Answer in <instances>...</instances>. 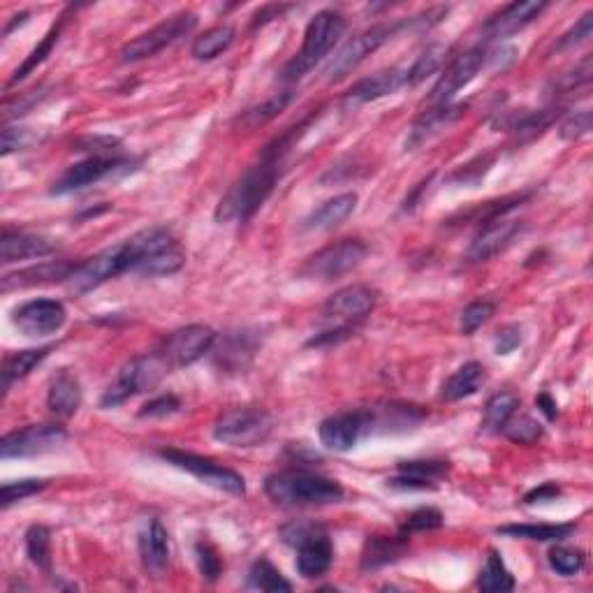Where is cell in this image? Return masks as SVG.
<instances>
[{
    "instance_id": "obj_1",
    "label": "cell",
    "mask_w": 593,
    "mask_h": 593,
    "mask_svg": "<svg viewBox=\"0 0 593 593\" xmlns=\"http://www.w3.org/2000/svg\"><path fill=\"white\" fill-rule=\"evenodd\" d=\"M172 246H177V239L172 237L170 230L149 228L137 232L130 239L121 241V244L109 246L98 255H93L91 260L79 262L77 272L68 281V290L75 297L89 295V292L98 290L100 285H105L116 276L137 272L146 260L156 258L158 253H163Z\"/></svg>"
},
{
    "instance_id": "obj_2",
    "label": "cell",
    "mask_w": 593,
    "mask_h": 593,
    "mask_svg": "<svg viewBox=\"0 0 593 593\" xmlns=\"http://www.w3.org/2000/svg\"><path fill=\"white\" fill-rule=\"evenodd\" d=\"M304 128V123L290 128L288 133L274 139L262 153L260 160L255 165L241 174V177L232 183L228 193L216 207V221L218 223H246L258 214L262 204L269 200V195L274 193L278 179H281V167L285 160V153L290 151V146L299 137V130Z\"/></svg>"
},
{
    "instance_id": "obj_3",
    "label": "cell",
    "mask_w": 593,
    "mask_h": 593,
    "mask_svg": "<svg viewBox=\"0 0 593 593\" xmlns=\"http://www.w3.org/2000/svg\"><path fill=\"white\" fill-rule=\"evenodd\" d=\"M265 494L285 508H306V505H332L343 501V487L325 475L309 471H283L265 480Z\"/></svg>"
},
{
    "instance_id": "obj_4",
    "label": "cell",
    "mask_w": 593,
    "mask_h": 593,
    "mask_svg": "<svg viewBox=\"0 0 593 593\" xmlns=\"http://www.w3.org/2000/svg\"><path fill=\"white\" fill-rule=\"evenodd\" d=\"M346 33V19L334 10H322L309 21L304 33V45L295 58L285 65L281 77L285 82H297L306 72H311L336 47L341 35Z\"/></svg>"
},
{
    "instance_id": "obj_5",
    "label": "cell",
    "mask_w": 593,
    "mask_h": 593,
    "mask_svg": "<svg viewBox=\"0 0 593 593\" xmlns=\"http://www.w3.org/2000/svg\"><path fill=\"white\" fill-rule=\"evenodd\" d=\"M174 371L167 360L163 357L160 350L156 353H146V355H137L133 360H128L121 366L119 376L112 385L107 387V392L102 394L100 406L102 408H114L126 404L128 399L137 397V394L151 392L153 387H158L163 383V378L167 373Z\"/></svg>"
},
{
    "instance_id": "obj_6",
    "label": "cell",
    "mask_w": 593,
    "mask_h": 593,
    "mask_svg": "<svg viewBox=\"0 0 593 593\" xmlns=\"http://www.w3.org/2000/svg\"><path fill=\"white\" fill-rule=\"evenodd\" d=\"M283 543L297 549V570L306 580H316L332 568L334 545L327 531L311 522H292L281 529Z\"/></svg>"
},
{
    "instance_id": "obj_7",
    "label": "cell",
    "mask_w": 593,
    "mask_h": 593,
    "mask_svg": "<svg viewBox=\"0 0 593 593\" xmlns=\"http://www.w3.org/2000/svg\"><path fill=\"white\" fill-rule=\"evenodd\" d=\"M274 417L265 408L239 406L218 415L214 438L230 448H258L272 436Z\"/></svg>"
},
{
    "instance_id": "obj_8",
    "label": "cell",
    "mask_w": 593,
    "mask_h": 593,
    "mask_svg": "<svg viewBox=\"0 0 593 593\" xmlns=\"http://www.w3.org/2000/svg\"><path fill=\"white\" fill-rule=\"evenodd\" d=\"M406 31V19L404 21H385V24H376L371 28H366L360 35L350 38L346 45L339 49L332 61H329L325 75L329 82H339L346 75H350L357 65L364 63L373 51H378L383 45H387L394 35Z\"/></svg>"
},
{
    "instance_id": "obj_9",
    "label": "cell",
    "mask_w": 593,
    "mask_h": 593,
    "mask_svg": "<svg viewBox=\"0 0 593 593\" xmlns=\"http://www.w3.org/2000/svg\"><path fill=\"white\" fill-rule=\"evenodd\" d=\"M369 255V246L360 239H341L336 244H329L320 248L318 253H313L309 260L304 262L302 276L313 278V281H334L353 272L364 262Z\"/></svg>"
},
{
    "instance_id": "obj_10",
    "label": "cell",
    "mask_w": 593,
    "mask_h": 593,
    "mask_svg": "<svg viewBox=\"0 0 593 593\" xmlns=\"http://www.w3.org/2000/svg\"><path fill=\"white\" fill-rule=\"evenodd\" d=\"M160 459H165L167 464L181 468L190 475H195L197 480L204 482V485L218 489V492L232 494V496H244L246 494V482L237 471L232 468L218 464V461L193 455V452H183L177 448H167L158 452Z\"/></svg>"
},
{
    "instance_id": "obj_11",
    "label": "cell",
    "mask_w": 593,
    "mask_h": 593,
    "mask_svg": "<svg viewBox=\"0 0 593 593\" xmlns=\"http://www.w3.org/2000/svg\"><path fill=\"white\" fill-rule=\"evenodd\" d=\"M197 26V17L193 12H179L160 21L158 26L149 28V31L137 35L135 40H130L126 47L121 49V61L123 63H137L144 61V58L156 56L158 51L165 47L174 45V42L186 38V35Z\"/></svg>"
},
{
    "instance_id": "obj_12",
    "label": "cell",
    "mask_w": 593,
    "mask_h": 593,
    "mask_svg": "<svg viewBox=\"0 0 593 593\" xmlns=\"http://www.w3.org/2000/svg\"><path fill=\"white\" fill-rule=\"evenodd\" d=\"M68 441V431L61 424H31V427L10 431L0 441V457L26 459L47 455Z\"/></svg>"
},
{
    "instance_id": "obj_13",
    "label": "cell",
    "mask_w": 593,
    "mask_h": 593,
    "mask_svg": "<svg viewBox=\"0 0 593 593\" xmlns=\"http://www.w3.org/2000/svg\"><path fill=\"white\" fill-rule=\"evenodd\" d=\"M378 292L369 285H348V288L336 290L322 306V322H332L334 327H353L362 322L369 313L376 309Z\"/></svg>"
},
{
    "instance_id": "obj_14",
    "label": "cell",
    "mask_w": 593,
    "mask_h": 593,
    "mask_svg": "<svg viewBox=\"0 0 593 593\" xmlns=\"http://www.w3.org/2000/svg\"><path fill=\"white\" fill-rule=\"evenodd\" d=\"M487 61H489V54L485 47H473L468 49L466 54L457 56L455 61L443 70V75L438 77L434 89H431V95H429L431 105L434 107L450 105L452 98H455L461 89H466V86L478 77V72L485 68Z\"/></svg>"
},
{
    "instance_id": "obj_15",
    "label": "cell",
    "mask_w": 593,
    "mask_h": 593,
    "mask_svg": "<svg viewBox=\"0 0 593 593\" xmlns=\"http://www.w3.org/2000/svg\"><path fill=\"white\" fill-rule=\"evenodd\" d=\"M216 332L207 325H188L172 332L160 346V353L167 360L172 369L190 366L214 348Z\"/></svg>"
},
{
    "instance_id": "obj_16",
    "label": "cell",
    "mask_w": 593,
    "mask_h": 593,
    "mask_svg": "<svg viewBox=\"0 0 593 593\" xmlns=\"http://www.w3.org/2000/svg\"><path fill=\"white\" fill-rule=\"evenodd\" d=\"M68 320L63 302L58 299H31L12 311V325L24 336H49Z\"/></svg>"
},
{
    "instance_id": "obj_17",
    "label": "cell",
    "mask_w": 593,
    "mask_h": 593,
    "mask_svg": "<svg viewBox=\"0 0 593 593\" xmlns=\"http://www.w3.org/2000/svg\"><path fill=\"white\" fill-rule=\"evenodd\" d=\"M133 170V163L126 158H102V156H91L82 160V163L72 165L68 172L61 174V179L54 183L51 193L54 195H70L77 193V190L89 188L93 183L102 179L112 177L116 172H128Z\"/></svg>"
},
{
    "instance_id": "obj_18",
    "label": "cell",
    "mask_w": 593,
    "mask_h": 593,
    "mask_svg": "<svg viewBox=\"0 0 593 593\" xmlns=\"http://www.w3.org/2000/svg\"><path fill=\"white\" fill-rule=\"evenodd\" d=\"M524 223L522 221H508L505 216L492 218V221L482 223L480 230L475 232V237L471 241L466 251V260L468 262H487L494 255H499L512 244V239L522 232Z\"/></svg>"
},
{
    "instance_id": "obj_19",
    "label": "cell",
    "mask_w": 593,
    "mask_h": 593,
    "mask_svg": "<svg viewBox=\"0 0 593 593\" xmlns=\"http://www.w3.org/2000/svg\"><path fill=\"white\" fill-rule=\"evenodd\" d=\"M366 436L369 434H397V431L415 429L427 411L411 404H378L373 408H364Z\"/></svg>"
},
{
    "instance_id": "obj_20",
    "label": "cell",
    "mask_w": 593,
    "mask_h": 593,
    "mask_svg": "<svg viewBox=\"0 0 593 593\" xmlns=\"http://www.w3.org/2000/svg\"><path fill=\"white\" fill-rule=\"evenodd\" d=\"M366 436V422L362 411H348L327 417L320 424V443L327 450L348 452Z\"/></svg>"
},
{
    "instance_id": "obj_21",
    "label": "cell",
    "mask_w": 593,
    "mask_h": 593,
    "mask_svg": "<svg viewBox=\"0 0 593 593\" xmlns=\"http://www.w3.org/2000/svg\"><path fill=\"white\" fill-rule=\"evenodd\" d=\"M79 262H68V260H51V262H40V265L19 269L14 274L3 276V290H24V288H35V285H49V283H61L70 281V276L77 272Z\"/></svg>"
},
{
    "instance_id": "obj_22",
    "label": "cell",
    "mask_w": 593,
    "mask_h": 593,
    "mask_svg": "<svg viewBox=\"0 0 593 593\" xmlns=\"http://www.w3.org/2000/svg\"><path fill=\"white\" fill-rule=\"evenodd\" d=\"M404 86H406V70H399V68L383 70V72H378V75L366 77V79H362V82H357L353 89L346 93L343 105L346 107L366 105V102L380 100V98H385V95L397 93L399 89H404Z\"/></svg>"
},
{
    "instance_id": "obj_23",
    "label": "cell",
    "mask_w": 593,
    "mask_h": 593,
    "mask_svg": "<svg viewBox=\"0 0 593 593\" xmlns=\"http://www.w3.org/2000/svg\"><path fill=\"white\" fill-rule=\"evenodd\" d=\"M47 406L61 420H70L79 411V406H82V385H79L75 373L68 369H58L49 378Z\"/></svg>"
},
{
    "instance_id": "obj_24",
    "label": "cell",
    "mask_w": 593,
    "mask_h": 593,
    "mask_svg": "<svg viewBox=\"0 0 593 593\" xmlns=\"http://www.w3.org/2000/svg\"><path fill=\"white\" fill-rule=\"evenodd\" d=\"M461 112H464V105H438L431 107L427 112L417 116V121L413 123L411 133H408L406 139V151H415L417 146H422L429 139H434L436 135H441L445 128H450L455 123Z\"/></svg>"
},
{
    "instance_id": "obj_25",
    "label": "cell",
    "mask_w": 593,
    "mask_h": 593,
    "mask_svg": "<svg viewBox=\"0 0 593 593\" xmlns=\"http://www.w3.org/2000/svg\"><path fill=\"white\" fill-rule=\"evenodd\" d=\"M139 554H142L144 568L156 577H163V573L170 566V536L160 519H151L139 533Z\"/></svg>"
},
{
    "instance_id": "obj_26",
    "label": "cell",
    "mask_w": 593,
    "mask_h": 593,
    "mask_svg": "<svg viewBox=\"0 0 593 593\" xmlns=\"http://www.w3.org/2000/svg\"><path fill=\"white\" fill-rule=\"evenodd\" d=\"M547 10V3H512L505 5L501 12H496L485 24V33L489 38H508L512 33H519L531 21H536Z\"/></svg>"
},
{
    "instance_id": "obj_27",
    "label": "cell",
    "mask_w": 593,
    "mask_h": 593,
    "mask_svg": "<svg viewBox=\"0 0 593 593\" xmlns=\"http://www.w3.org/2000/svg\"><path fill=\"white\" fill-rule=\"evenodd\" d=\"M54 251L56 246L47 237H40V234L7 230L3 239H0V258H3L5 265L31 258H47Z\"/></svg>"
},
{
    "instance_id": "obj_28",
    "label": "cell",
    "mask_w": 593,
    "mask_h": 593,
    "mask_svg": "<svg viewBox=\"0 0 593 593\" xmlns=\"http://www.w3.org/2000/svg\"><path fill=\"white\" fill-rule=\"evenodd\" d=\"M357 207V195L355 193H343L336 195L332 200H327L325 204L313 211V214L304 221V230L309 232H327L339 228L343 221H348L353 216V211Z\"/></svg>"
},
{
    "instance_id": "obj_29",
    "label": "cell",
    "mask_w": 593,
    "mask_h": 593,
    "mask_svg": "<svg viewBox=\"0 0 593 593\" xmlns=\"http://www.w3.org/2000/svg\"><path fill=\"white\" fill-rule=\"evenodd\" d=\"M406 554V533L401 536H373L366 540L362 552V570L364 573H373L390 563H397L401 556Z\"/></svg>"
},
{
    "instance_id": "obj_30",
    "label": "cell",
    "mask_w": 593,
    "mask_h": 593,
    "mask_svg": "<svg viewBox=\"0 0 593 593\" xmlns=\"http://www.w3.org/2000/svg\"><path fill=\"white\" fill-rule=\"evenodd\" d=\"M487 383V371L480 362H466L445 380L441 387V399L445 401H461L473 397L482 390V385Z\"/></svg>"
},
{
    "instance_id": "obj_31",
    "label": "cell",
    "mask_w": 593,
    "mask_h": 593,
    "mask_svg": "<svg viewBox=\"0 0 593 593\" xmlns=\"http://www.w3.org/2000/svg\"><path fill=\"white\" fill-rule=\"evenodd\" d=\"M258 336L251 329H241V332H230L225 336L221 348H218L216 360L225 369L239 371L253 360L255 350H258Z\"/></svg>"
},
{
    "instance_id": "obj_32",
    "label": "cell",
    "mask_w": 593,
    "mask_h": 593,
    "mask_svg": "<svg viewBox=\"0 0 593 593\" xmlns=\"http://www.w3.org/2000/svg\"><path fill=\"white\" fill-rule=\"evenodd\" d=\"M54 346H42V348H31V350H19V353H12L5 357L3 362V390L7 392L12 383L26 378L35 366H40L47 360Z\"/></svg>"
},
{
    "instance_id": "obj_33",
    "label": "cell",
    "mask_w": 593,
    "mask_h": 593,
    "mask_svg": "<svg viewBox=\"0 0 593 593\" xmlns=\"http://www.w3.org/2000/svg\"><path fill=\"white\" fill-rule=\"evenodd\" d=\"M575 531V524H505L496 529V533L510 538L536 540V543H559L566 540Z\"/></svg>"
},
{
    "instance_id": "obj_34",
    "label": "cell",
    "mask_w": 593,
    "mask_h": 593,
    "mask_svg": "<svg viewBox=\"0 0 593 593\" xmlns=\"http://www.w3.org/2000/svg\"><path fill=\"white\" fill-rule=\"evenodd\" d=\"M234 42V28L223 24V26H214L209 31H204L202 35H197L193 40V47H190V54L197 61H214L216 56H221L223 51H228Z\"/></svg>"
},
{
    "instance_id": "obj_35",
    "label": "cell",
    "mask_w": 593,
    "mask_h": 593,
    "mask_svg": "<svg viewBox=\"0 0 593 593\" xmlns=\"http://www.w3.org/2000/svg\"><path fill=\"white\" fill-rule=\"evenodd\" d=\"M519 408V397L515 392H499L485 404V417H482V429L485 431H503Z\"/></svg>"
},
{
    "instance_id": "obj_36",
    "label": "cell",
    "mask_w": 593,
    "mask_h": 593,
    "mask_svg": "<svg viewBox=\"0 0 593 593\" xmlns=\"http://www.w3.org/2000/svg\"><path fill=\"white\" fill-rule=\"evenodd\" d=\"M478 587L487 593H503L515 589V577H512L508 566H505L501 554L494 552V549L487 554L485 568L480 570Z\"/></svg>"
},
{
    "instance_id": "obj_37",
    "label": "cell",
    "mask_w": 593,
    "mask_h": 593,
    "mask_svg": "<svg viewBox=\"0 0 593 593\" xmlns=\"http://www.w3.org/2000/svg\"><path fill=\"white\" fill-rule=\"evenodd\" d=\"M445 56H448V47L445 45H431L417 56V61L406 70V86H417L422 84L424 79L434 72L441 70V65L445 63Z\"/></svg>"
},
{
    "instance_id": "obj_38",
    "label": "cell",
    "mask_w": 593,
    "mask_h": 593,
    "mask_svg": "<svg viewBox=\"0 0 593 593\" xmlns=\"http://www.w3.org/2000/svg\"><path fill=\"white\" fill-rule=\"evenodd\" d=\"M559 116V109H540V112H519L510 116L508 128L519 137H536L543 133L545 128L552 126V121Z\"/></svg>"
},
{
    "instance_id": "obj_39",
    "label": "cell",
    "mask_w": 593,
    "mask_h": 593,
    "mask_svg": "<svg viewBox=\"0 0 593 593\" xmlns=\"http://www.w3.org/2000/svg\"><path fill=\"white\" fill-rule=\"evenodd\" d=\"M248 584L260 591H292V584L281 575V570L274 568L267 559H260L253 563L251 573H248Z\"/></svg>"
},
{
    "instance_id": "obj_40",
    "label": "cell",
    "mask_w": 593,
    "mask_h": 593,
    "mask_svg": "<svg viewBox=\"0 0 593 593\" xmlns=\"http://www.w3.org/2000/svg\"><path fill=\"white\" fill-rule=\"evenodd\" d=\"M26 554L33 566L42 570L51 568V531L47 526L35 524L26 531Z\"/></svg>"
},
{
    "instance_id": "obj_41",
    "label": "cell",
    "mask_w": 593,
    "mask_h": 593,
    "mask_svg": "<svg viewBox=\"0 0 593 593\" xmlns=\"http://www.w3.org/2000/svg\"><path fill=\"white\" fill-rule=\"evenodd\" d=\"M292 102V91H283V93H276L272 98L262 102V105L248 109V112L241 116V123H244L246 128H258V126H265L267 121H272L274 116H278L283 112L285 107H288Z\"/></svg>"
},
{
    "instance_id": "obj_42",
    "label": "cell",
    "mask_w": 593,
    "mask_h": 593,
    "mask_svg": "<svg viewBox=\"0 0 593 593\" xmlns=\"http://www.w3.org/2000/svg\"><path fill=\"white\" fill-rule=\"evenodd\" d=\"M61 31H63V21H58L56 26H51V31L45 35V40H42L40 45L31 51V56H28L26 61L19 65L17 72H14L12 84H17V82H21V79H26L35 68H38V65H42V63L47 61V56L51 54V49H54L58 38H61Z\"/></svg>"
},
{
    "instance_id": "obj_43",
    "label": "cell",
    "mask_w": 593,
    "mask_h": 593,
    "mask_svg": "<svg viewBox=\"0 0 593 593\" xmlns=\"http://www.w3.org/2000/svg\"><path fill=\"white\" fill-rule=\"evenodd\" d=\"M584 563H587V556H584L582 549H573V547L549 549V566L563 577L577 575L584 568Z\"/></svg>"
},
{
    "instance_id": "obj_44",
    "label": "cell",
    "mask_w": 593,
    "mask_h": 593,
    "mask_svg": "<svg viewBox=\"0 0 593 593\" xmlns=\"http://www.w3.org/2000/svg\"><path fill=\"white\" fill-rule=\"evenodd\" d=\"M503 434L508 436L512 443L533 445L536 441H540V438H543V424L536 422L529 415L512 417V420L503 427Z\"/></svg>"
},
{
    "instance_id": "obj_45",
    "label": "cell",
    "mask_w": 593,
    "mask_h": 593,
    "mask_svg": "<svg viewBox=\"0 0 593 593\" xmlns=\"http://www.w3.org/2000/svg\"><path fill=\"white\" fill-rule=\"evenodd\" d=\"M494 313H496V304L489 302V299H478V302L468 304L466 309L461 311V318H459L461 334L466 336L475 334L482 325H485V322L492 320Z\"/></svg>"
},
{
    "instance_id": "obj_46",
    "label": "cell",
    "mask_w": 593,
    "mask_h": 593,
    "mask_svg": "<svg viewBox=\"0 0 593 593\" xmlns=\"http://www.w3.org/2000/svg\"><path fill=\"white\" fill-rule=\"evenodd\" d=\"M195 556H197V566H200V573L204 580L216 582L223 573V561H221V556H218L216 549L202 540V543L195 545Z\"/></svg>"
},
{
    "instance_id": "obj_47",
    "label": "cell",
    "mask_w": 593,
    "mask_h": 593,
    "mask_svg": "<svg viewBox=\"0 0 593 593\" xmlns=\"http://www.w3.org/2000/svg\"><path fill=\"white\" fill-rule=\"evenodd\" d=\"M47 487V480H17V482H7L3 485V508H10V505L19 503L28 499V496L42 492Z\"/></svg>"
},
{
    "instance_id": "obj_48",
    "label": "cell",
    "mask_w": 593,
    "mask_h": 593,
    "mask_svg": "<svg viewBox=\"0 0 593 593\" xmlns=\"http://www.w3.org/2000/svg\"><path fill=\"white\" fill-rule=\"evenodd\" d=\"M443 526V515L436 508H420L406 517L401 531L415 533V531H434Z\"/></svg>"
},
{
    "instance_id": "obj_49",
    "label": "cell",
    "mask_w": 593,
    "mask_h": 593,
    "mask_svg": "<svg viewBox=\"0 0 593 593\" xmlns=\"http://www.w3.org/2000/svg\"><path fill=\"white\" fill-rule=\"evenodd\" d=\"M397 468L399 473L415 475V478L429 482L443 478V475L448 473V464H445V461H399Z\"/></svg>"
},
{
    "instance_id": "obj_50",
    "label": "cell",
    "mask_w": 593,
    "mask_h": 593,
    "mask_svg": "<svg viewBox=\"0 0 593 593\" xmlns=\"http://www.w3.org/2000/svg\"><path fill=\"white\" fill-rule=\"evenodd\" d=\"M40 142V135H35L31 128H5L3 130V156H10L14 151H28Z\"/></svg>"
},
{
    "instance_id": "obj_51",
    "label": "cell",
    "mask_w": 593,
    "mask_h": 593,
    "mask_svg": "<svg viewBox=\"0 0 593 593\" xmlns=\"http://www.w3.org/2000/svg\"><path fill=\"white\" fill-rule=\"evenodd\" d=\"M591 79V56L584 58L580 65H575V70L566 72V75H561L559 79L554 82V89L559 93H570L575 89H580V86L589 84Z\"/></svg>"
},
{
    "instance_id": "obj_52",
    "label": "cell",
    "mask_w": 593,
    "mask_h": 593,
    "mask_svg": "<svg viewBox=\"0 0 593 593\" xmlns=\"http://www.w3.org/2000/svg\"><path fill=\"white\" fill-rule=\"evenodd\" d=\"M589 130H591V112H589V109H582V112L570 114L568 119L561 123L559 135L563 139H568V142H575V139L587 135Z\"/></svg>"
},
{
    "instance_id": "obj_53",
    "label": "cell",
    "mask_w": 593,
    "mask_h": 593,
    "mask_svg": "<svg viewBox=\"0 0 593 593\" xmlns=\"http://www.w3.org/2000/svg\"><path fill=\"white\" fill-rule=\"evenodd\" d=\"M181 401L174 397V394H160V397L146 401L139 411V417H170L179 413Z\"/></svg>"
},
{
    "instance_id": "obj_54",
    "label": "cell",
    "mask_w": 593,
    "mask_h": 593,
    "mask_svg": "<svg viewBox=\"0 0 593 593\" xmlns=\"http://www.w3.org/2000/svg\"><path fill=\"white\" fill-rule=\"evenodd\" d=\"M591 31H593V12L589 10L584 12L582 19L577 21V24L559 40V49H570V47L582 45V42H587L591 38Z\"/></svg>"
},
{
    "instance_id": "obj_55",
    "label": "cell",
    "mask_w": 593,
    "mask_h": 593,
    "mask_svg": "<svg viewBox=\"0 0 593 593\" xmlns=\"http://www.w3.org/2000/svg\"><path fill=\"white\" fill-rule=\"evenodd\" d=\"M524 336H522V327L517 325H505L494 336V350L496 355H510L522 346Z\"/></svg>"
},
{
    "instance_id": "obj_56",
    "label": "cell",
    "mask_w": 593,
    "mask_h": 593,
    "mask_svg": "<svg viewBox=\"0 0 593 593\" xmlns=\"http://www.w3.org/2000/svg\"><path fill=\"white\" fill-rule=\"evenodd\" d=\"M42 98H45V93H42V91H26V93L19 95L17 102L5 100V119H12V116L26 114L28 109H31L33 105H38Z\"/></svg>"
},
{
    "instance_id": "obj_57",
    "label": "cell",
    "mask_w": 593,
    "mask_h": 593,
    "mask_svg": "<svg viewBox=\"0 0 593 593\" xmlns=\"http://www.w3.org/2000/svg\"><path fill=\"white\" fill-rule=\"evenodd\" d=\"M387 485L392 489H401V492H424V489H436L434 482L429 480H422V478H415V475H408V473H399L394 475V478L387 480Z\"/></svg>"
},
{
    "instance_id": "obj_58",
    "label": "cell",
    "mask_w": 593,
    "mask_h": 593,
    "mask_svg": "<svg viewBox=\"0 0 593 593\" xmlns=\"http://www.w3.org/2000/svg\"><path fill=\"white\" fill-rule=\"evenodd\" d=\"M561 496V487H556L554 482H545V485H540L536 489H531L529 494L524 496V503H545V501H556Z\"/></svg>"
},
{
    "instance_id": "obj_59",
    "label": "cell",
    "mask_w": 593,
    "mask_h": 593,
    "mask_svg": "<svg viewBox=\"0 0 593 593\" xmlns=\"http://www.w3.org/2000/svg\"><path fill=\"white\" fill-rule=\"evenodd\" d=\"M288 10H292V5H267V7H262V10L255 12V17H253V28H260V26L269 24V21L281 19L283 14L288 12Z\"/></svg>"
},
{
    "instance_id": "obj_60",
    "label": "cell",
    "mask_w": 593,
    "mask_h": 593,
    "mask_svg": "<svg viewBox=\"0 0 593 593\" xmlns=\"http://www.w3.org/2000/svg\"><path fill=\"white\" fill-rule=\"evenodd\" d=\"M536 404L540 411H543L547 415V420H556V415H559V406H556V401L552 399V394H538L536 397Z\"/></svg>"
},
{
    "instance_id": "obj_61",
    "label": "cell",
    "mask_w": 593,
    "mask_h": 593,
    "mask_svg": "<svg viewBox=\"0 0 593 593\" xmlns=\"http://www.w3.org/2000/svg\"><path fill=\"white\" fill-rule=\"evenodd\" d=\"M26 17H28V14H26V12H21V14H19V17H17V19H19V24H24V21H26ZM14 26H17V21H12V24L5 28V35H10V33H12V28H14Z\"/></svg>"
}]
</instances>
